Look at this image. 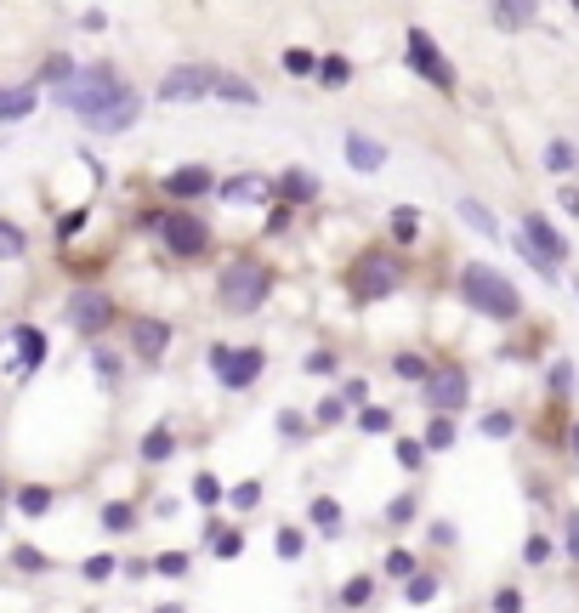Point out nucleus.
Returning <instances> with one entry per match:
<instances>
[{"label": "nucleus", "mask_w": 579, "mask_h": 613, "mask_svg": "<svg viewBox=\"0 0 579 613\" xmlns=\"http://www.w3.org/2000/svg\"><path fill=\"white\" fill-rule=\"evenodd\" d=\"M63 103L80 114V120L91 125V131H125V125H137L142 114V97L125 80H114V69H86V74H74L69 86H63Z\"/></svg>", "instance_id": "obj_1"}, {"label": "nucleus", "mask_w": 579, "mask_h": 613, "mask_svg": "<svg viewBox=\"0 0 579 613\" xmlns=\"http://www.w3.org/2000/svg\"><path fill=\"white\" fill-rule=\"evenodd\" d=\"M460 296H466V307L483 318H500V324H511V318L523 313V296L511 290L506 273H494L489 262H466L460 267Z\"/></svg>", "instance_id": "obj_2"}, {"label": "nucleus", "mask_w": 579, "mask_h": 613, "mask_svg": "<svg viewBox=\"0 0 579 613\" xmlns=\"http://www.w3.org/2000/svg\"><path fill=\"white\" fill-rule=\"evenodd\" d=\"M267 290H273V273H267L262 262H250V256H239V262L222 267V279H216V301H222V313H256L267 301Z\"/></svg>", "instance_id": "obj_3"}, {"label": "nucleus", "mask_w": 579, "mask_h": 613, "mask_svg": "<svg viewBox=\"0 0 579 613\" xmlns=\"http://www.w3.org/2000/svg\"><path fill=\"white\" fill-rule=\"evenodd\" d=\"M398 284H404V262H398L392 250H364L358 267H352V296L358 301H381V296H392Z\"/></svg>", "instance_id": "obj_4"}, {"label": "nucleus", "mask_w": 579, "mask_h": 613, "mask_svg": "<svg viewBox=\"0 0 579 613\" xmlns=\"http://www.w3.org/2000/svg\"><path fill=\"white\" fill-rule=\"evenodd\" d=\"M159 233H165V250H171L176 262H193V256L211 250V228H205L199 216H188V211H171L165 222H159Z\"/></svg>", "instance_id": "obj_5"}, {"label": "nucleus", "mask_w": 579, "mask_h": 613, "mask_svg": "<svg viewBox=\"0 0 579 613\" xmlns=\"http://www.w3.org/2000/svg\"><path fill=\"white\" fill-rule=\"evenodd\" d=\"M211 369H216V381H222V386L245 392V386L267 369V352L262 347H216L211 352Z\"/></svg>", "instance_id": "obj_6"}, {"label": "nucleus", "mask_w": 579, "mask_h": 613, "mask_svg": "<svg viewBox=\"0 0 579 613\" xmlns=\"http://www.w3.org/2000/svg\"><path fill=\"white\" fill-rule=\"evenodd\" d=\"M523 250H528V262L540 267V273H557V262H568V245H562V233L551 228L540 211L523 216Z\"/></svg>", "instance_id": "obj_7"}, {"label": "nucleus", "mask_w": 579, "mask_h": 613, "mask_svg": "<svg viewBox=\"0 0 579 613\" xmlns=\"http://www.w3.org/2000/svg\"><path fill=\"white\" fill-rule=\"evenodd\" d=\"M404 52H409V69L421 74L426 86H438V91H449V86H455V69H449V63L438 57V46H432V35H426V29H409Z\"/></svg>", "instance_id": "obj_8"}, {"label": "nucleus", "mask_w": 579, "mask_h": 613, "mask_svg": "<svg viewBox=\"0 0 579 613\" xmlns=\"http://www.w3.org/2000/svg\"><path fill=\"white\" fill-rule=\"evenodd\" d=\"M216 74H222V69H193V63H182V69L165 74L159 97H165V103H193V97H216Z\"/></svg>", "instance_id": "obj_9"}, {"label": "nucleus", "mask_w": 579, "mask_h": 613, "mask_svg": "<svg viewBox=\"0 0 579 613\" xmlns=\"http://www.w3.org/2000/svg\"><path fill=\"white\" fill-rule=\"evenodd\" d=\"M108 318H114V301H108L103 290H74V296H69V324L80 335L108 330Z\"/></svg>", "instance_id": "obj_10"}, {"label": "nucleus", "mask_w": 579, "mask_h": 613, "mask_svg": "<svg viewBox=\"0 0 579 613\" xmlns=\"http://www.w3.org/2000/svg\"><path fill=\"white\" fill-rule=\"evenodd\" d=\"M466 392H472V381H466V369L460 364H443V369L426 375V403H432V409H460Z\"/></svg>", "instance_id": "obj_11"}, {"label": "nucleus", "mask_w": 579, "mask_h": 613, "mask_svg": "<svg viewBox=\"0 0 579 613\" xmlns=\"http://www.w3.org/2000/svg\"><path fill=\"white\" fill-rule=\"evenodd\" d=\"M165 347H171V324H165V318H137V324H131V352H137V358L154 364Z\"/></svg>", "instance_id": "obj_12"}, {"label": "nucleus", "mask_w": 579, "mask_h": 613, "mask_svg": "<svg viewBox=\"0 0 579 613\" xmlns=\"http://www.w3.org/2000/svg\"><path fill=\"white\" fill-rule=\"evenodd\" d=\"M489 12H494V23H500L506 35H523L528 23L540 18V0H489Z\"/></svg>", "instance_id": "obj_13"}, {"label": "nucleus", "mask_w": 579, "mask_h": 613, "mask_svg": "<svg viewBox=\"0 0 579 613\" xmlns=\"http://www.w3.org/2000/svg\"><path fill=\"white\" fill-rule=\"evenodd\" d=\"M165 188H171L176 199H199V193H211L216 182H211V171H205V165H182V171L165 176Z\"/></svg>", "instance_id": "obj_14"}, {"label": "nucleus", "mask_w": 579, "mask_h": 613, "mask_svg": "<svg viewBox=\"0 0 579 613\" xmlns=\"http://www.w3.org/2000/svg\"><path fill=\"white\" fill-rule=\"evenodd\" d=\"M347 159H352V171H364V176H375L386 165V148L375 137H358V131H352L347 137Z\"/></svg>", "instance_id": "obj_15"}, {"label": "nucleus", "mask_w": 579, "mask_h": 613, "mask_svg": "<svg viewBox=\"0 0 579 613\" xmlns=\"http://www.w3.org/2000/svg\"><path fill=\"white\" fill-rule=\"evenodd\" d=\"M267 176H233V182H222V199H233V205H245V199H262L267 205Z\"/></svg>", "instance_id": "obj_16"}, {"label": "nucleus", "mask_w": 579, "mask_h": 613, "mask_svg": "<svg viewBox=\"0 0 579 613\" xmlns=\"http://www.w3.org/2000/svg\"><path fill=\"white\" fill-rule=\"evenodd\" d=\"M35 108V91H0V125L6 120H23Z\"/></svg>", "instance_id": "obj_17"}, {"label": "nucleus", "mask_w": 579, "mask_h": 613, "mask_svg": "<svg viewBox=\"0 0 579 613\" xmlns=\"http://www.w3.org/2000/svg\"><path fill=\"white\" fill-rule=\"evenodd\" d=\"M284 188V199H318V176H307V171H290L279 182Z\"/></svg>", "instance_id": "obj_18"}, {"label": "nucleus", "mask_w": 579, "mask_h": 613, "mask_svg": "<svg viewBox=\"0 0 579 613\" xmlns=\"http://www.w3.org/2000/svg\"><path fill=\"white\" fill-rule=\"evenodd\" d=\"M18 347H23V369H35L40 358H46V335L23 324V330H18Z\"/></svg>", "instance_id": "obj_19"}, {"label": "nucleus", "mask_w": 579, "mask_h": 613, "mask_svg": "<svg viewBox=\"0 0 579 613\" xmlns=\"http://www.w3.org/2000/svg\"><path fill=\"white\" fill-rule=\"evenodd\" d=\"M216 97H233V103H256V86H245L239 74H216Z\"/></svg>", "instance_id": "obj_20"}, {"label": "nucleus", "mask_w": 579, "mask_h": 613, "mask_svg": "<svg viewBox=\"0 0 579 613\" xmlns=\"http://www.w3.org/2000/svg\"><path fill=\"white\" fill-rule=\"evenodd\" d=\"M415 233H421V216L409 211V205H398V211H392V239H398V245H409Z\"/></svg>", "instance_id": "obj_21"}, {"label": "nucleus", "mask_w": 579, "mask_h": 613, "mask_svg": "<svg viewBox=\"0 0 579 613\" xmlns=\"http://www.w3.org/2000/svg\"><path fill=\"white\" fill-rule=\"evenodd\" d=\"M23 256V228L18 222H0V262H18Z\"/></svg>", "instance_id": "obj_22"}, {"label": "nucleus", "mask_w": 579, "mask_h": 613, "mask_svg": "<svg viewBox=\"0 0 579 613\" xmlns=\"http://www.w3.org/2000/svg\"><path fill=\"white\" fill-rule=\"evenodd\" d=\"M392 369H398V381H426L432 369H426V358H415V352H398L392 358Z\"/></svg>", "instance_id": "obj_23"}, {"label": "nucleus", "mask_w": 579, "mask_h": 613, "mask_svg": "<svg viewBox=\"0 0 579 613\" xmlns=\"http://www.w3.org/2000/svg\"><path fill=\"white\" fill-rule=\"evenodd\" d=\"M318 74H324V86H330V91H341V86H347V74H352V63H347V57H324Z\"/></svg>", "instance_id": "obj_24"}, {"label": "nucleus", "mask_w": 579, "mask_h": 613, "mask_svg": "<svg viewBox=\"0 0 579 613\" xmlns=\"http://www.w3.org/2000/svg\"><path fill=\"white\" fill-rule=\"evenodd\" d=\"M426 449H438V455H443V449H455V421H443V415H438V421L426 426Z\"/></svg>", "instance_id": "obj_25"}, {"label": "nucleus", "mask_w": 579, "mask_h": 613, "mask_svg": "<svg viewBox=\"0 0 579 613\" xmlns=\"http://www.w3.org/2000/svg\"><path fill=\"white\" fill-rule=\"evenodd\" d=\"M211 551H216V557H239V551H245V540H239L233 528H211Z\"/></svg>", "instance_id": "obj_26"}, {"label": "nucleus", "mask_w": 579, "mask_h": 613, "mask_svg": "<svg viewBox=\"0 0 579 613\" xmlns=\"http://www.w3.org/2000/svg\"><path fill=\"white\" fill-rule=\"evenodd\" d=\"M460 216H466V222H472L477 233H500V228H494V216L483 211V205H477V199H460Z\"/></svg>", "instance_id": "obj_27"}, {"label": "nucleus", "mask_w": 579, "mask_h": 613, "mask_svg": "<svg viewBox=\"0 0 579 613\" xmlns=\"http://www.w3.org/2000/svg\"><path fill=\"white\" fill-rule=\"evenodd\" d=\"M193 500H199V506H216V500H222V483H216L211 472H199L193 477Z\"/></svg>", "instance_id": "obj_28"}, {"label": "nucleus", "mask_w": 579, "mask_h": 613, "mask_svg": "<svg viewBox=\"0 0 579 613\" xmlns=\"http://www.w3.org/2000/svg\"><path fill=\"white\" fill-rule=\"evenodd\" d=\"M165 455H171V432L159 426V432H148V438H142V460H165Z\"/></svg>", "instance_id": "obj_29"}, {"label": "nucleus", "mask_w": 579, "mask_h": 613, "mask_svg": "<svg viewBox=\"0 0 579 613\" xmlns=\"http://www.w3.org/2000/svg\"><path fill=\"white\" fill-rule=\"evenodd\" d=\"M545 165H551V171H574V148H568V142H551V148H545Z\"/></svg>", "instance_id": "obj_30"}, {"label": "nucleus", "mask_w": 579, "mask_h": 613, "mask_svg": "<svg viewBox=\"0 0 579 613\" xmlns=\"http://www.w3.org/2000/svg\"><path fill=\"white\" fill-rule=\"evenodd\" d=\"M313 523L335 534V528H341V506H335V500H313Z\"/></svg>", "instance_id": "obj_31"}, {"label": "nucleus", "mask_w": 579, "mask_h": 613, "mask_svg": "<svg viewBox=\"0 0 579 613\" xmlns=\"http://www.w3.org/2000/svg\"><path fill=\"white\" fill-rule=\"evenodd\" d=\"M438 596V574H415L409 579V602H432Z\"/></svg>", "instance_id": "obj_32"}, {"label": "nucleus", "mask_w": 579, "mask_h": 613, "mask_svg": "<svg viewBox=\"0 0 579 613\" xmlns=\"http://www.w3.org/2000/svg\"><path fill=\"white\" fill-rule=\"evenodd\" d=\"M369 596H375V585H369V579L358 574V579H352V585H347V591H341V602H347V608H364Z\"/></svg>", "instance_id": "obj_33"}, {"label": "nucleus", "mask_w": 579, "mask_h": 613, "mask_svg": "<svg viewBox=\"0 0 579 613\" xmlns=\"http://www.w3.org/2000/svg\"><path fill=\"white\" fill-rule=\"evenodd\" d=\"M386 574L409 579V574H415V557H409V551H386Z\"/></svg>", "instance_id": "obj_34"}, {"label": "nucleus", "mask_w": 579, "mask_h": 613, "mask_svg": "<svg viewBox=\"0 0 579 613\" xmlns=\"http://www.w3.org/2000/svg\"><path fill=\"white\" fill-rule=\"evenodd\" d=\"M301 528H279V557H301Z\"/></svg>", "instance_id": "obj_35"}, {"label": "nucleus", "mask_w": 579, "mask_h": 613, "mask_svg": "<svg viewBox=\"0 0 579 613\" xmlns=\"http://www.w3.org/2000/svg\"><path fill=\"white\" fill-rule=\"evenodd\" d=\"M483 432H489V438H506V432H511V415H506V409L483 415Z\"/></svg>", "instance_id": "obj_36"}, {"label": "nucleus", "mask_w": 579, "mask_h": 613, "mask_svg": "<svg viewBox=\"0 0 579 613\" xmlns=\"http://www.w3.org/2000/svg\"><path fill=\"white\" fill-rule=\"evenodd\" d=\"M256 500H262V483H239V489H233V506L239 511H250Z\"/></svg>", "instance_id": "obj_37"}, {"label": "nucleus", "mask_w": 579, "mask_h": 613, "mask_svg": "<svg viewBox=\"0 0 579 613\" xmlns=\"http://www.w3.org/2000/svg\"><path fill=\"white\" fill-rule=\"evenodd\" d=\"M103 523L108 528H131V506H125V500H114V506L103 511Z\"/></svg>", "instance_id": "obj_38"}, {"label": "nucleus", "mask_w": 579, "mask_h": 613, "mask_svg": "<svg viewBox=\"0 0 579 613\" xmlns=\"http://www.w3.org/2000/svg\"><path fill=\"white\" fill-rule=\"evenodd\" d=\"M386 517H392V523H409V517H415V494H404V500H392V506H386Z\"/></svg>", "instance_id": "obj_39"}, {"label": "nucleus", "mask_w": 579, "mask_h": 613, "mask_svg": "<svg viewBox=\"0 0 579 613\" xmlns=\"http://www.w3.org/2000/svg\"><path fill=\"white\" fill-rule=\"evenodd\" d=\"M154 568H159V574H188V557H182V551H165Z\"/></svg>", "instance_id": "obj_40"}, {"label": "nucleus", "mask_w": 579, "mask_h": 613, "mask_svg": "<svg viewBox=\"0 0 579 613\" xmlns=\"http://www.w3.org/2000/svg\"><path fill=\"white\" fill-rule=\"evenodd\" d=\"M568 386H574V369L557 364V369H551V392H557V398H568Z\"/></svg>", "instance_id": "obj_41"}, {"label": "nucleus", "mask_w": 579, "mask_h": 613, "mask_svg": "<svg viewBox=\"0 0 579 613\" xmlns=\"http://www.w3.org/2000/svg\"><path fill=\"white\" fill-rule=\"evenodd\" d=\"M46 506H52V494H46V489H29V494H23V511H29V517H40Z\"/></svg>", "instance_id": "obj_42"}, {"label": "nucleus", "mask_w": 579, "mask_h": 613, "mask_svg": "<svg viewBox=\"0 0 579 613\" xmlns=\"http://www.w3.org/2000/svg\"><path fill=\"white\" fill-rule=\"evenodd\" d=\"M284 69L290 74H313V52H284Z\"/></svg>", "instance_id": "obj_43"}, {"label": "nucleus", "mask_w": 579, "mask_h": 613, "mask_svg": "<svg viewBox=\"0 0 579 613\" xmlns=\"http://www.w3.org/2000/svg\"><path fill=\"white\" fill-rule=\"evenodd\" d=\"M545 557H551V540H528L523 545V562H534V568H540Z\"/></svg>", "instance_id": "obj_44"}, {"label": "nucleus", "mask_w": 579, "mask_h": 613, "mask_svg": "<svg viewBox=\"0 0 579 613\" xmlns=\"http://www.w3.org/2000/svg\"><path fill=\"white\" fill-rule=\"evenodd\" d=\"M392 426V415L386 409H364V432H386Z\"/></svg>", "instance_id": "obj_45"}, {"label": "nucleus", "mask_w": 579, "mask_h": 613, "mask_svg": "<svg viewBox=\"0 0 579 613\" xmlns=\"http://www.w3.org/2000/svg\"><path fill=\"white\" fill-rule=\"evenodd\" d=\"M108 574H114V557H91L86 562V579H108Z\"/></svg>", "instance_id": "obj_46"}, {"label": "nucleus", "mask_w": 579, "mask_h": 613, "mask_svg": "<svg viewBox=\"0 0 579 613\" xmlns=\"http://www.w3.org/2000/svg\"><path fill=\"white\" fill-rule=\"evenodd\" d=\"M398 460H404V466H409V472H415V466H421V443H398Z\"/></svg>", "instance_id": "obj_47"}, {"label": "nucleus", "mask_w": 579, "mask_h": 613, "mask_svg": "<svg viewBox=\"0 0 579 613\" xmlns=\"http://www.w3.org/2000/svg\"><path fill=\"white\" fill-rule=\"evenodd\" d=\"M69 74H74L69 57H52V63H46V80H69Z\"/></svg>", "instance_id": "obj_48"}, {"label": "nucleus", "mask_w": 579, "mask_h": 613, "mask_svg": "<svg viewBox=\"0 0 579 613\" xmlns=\"http://www.w3.org/2000/svg\"><path fill=\"white\" fill-rule=\"evenodd\" d=\"M307 369H313V375H330V369H335V352H313V358H307Z\"/></svg>", "instance_id": "obj_49"}, {"label": "nucleus", "mask_w": 579, "mask_h": 613, "mask_svg": "<svg viewBox=\"0 0 579 613\" xmlns=\"http://www.w3.org/2000/svg\"><path fill=\"white\" fill-rule=\"evenodd\" d=\"M494 608H500V613H517L523 602H517V591H500V596H494Z\"/></svg>", "instance_id": "obj_50"}, {"label": "nucleus", "mask_w": 579, "mask_h": 613, "mask_svg": "<svg viewBox=\"0 0 579 613\" xmlns=\"http://www.w3.org/2000/svg\"><path fill=\"white\" fill-rule=\"evenodd\" d=\"M279 432L284 438H301V415H279Z\"/></svg>", "instance_id": "obj_51"}, {"label": "nucleus", "mask_w": 579, "mask_h": 613, "mask_svg": "<svg viewBox=\"0 0 579 613\" xmlns=\"http://www.w3.org/2000/svg\"><path fill=\"white\" fill-rule=\"evenodd\" d=\"M568 551H574V557H579V511H574V517H568Z\"/></svg>", "instance_id": "obj_52"}, {"label": "nucleus", "mask_w": 579, "mask_h": 613, "mask_svg": "<svg viewBox=\"0 0 579 613\" xmlns=\"http://www.w3.org/2000/svg\"><path fill=\"white\" fill-rule=\"evenodd\" d=\"M574 455H579V426H574Z\"/></svg>", "instance_id": "obj_53"}, {"label": "nucleus", "mask_w": 579, "mask_h": 613, "mask_svg": "<svg viewBox=\"0 0 579 613\" xmlns=\"http://www.w3.org/2000/svg\"><path fill=\"white\" fill-rule=\"evenodd\" d=\"M159 613H182V608H159Z\"/></svg>", "instance_id": "obj_54"}, {"label": "nucleus", "mask_w": 579, "mask_h": 613, "mask_svg": "<svg viewBox=\"0 0 579 613\" xmlns=\"http://www.w3.org/2000/svg\"><path fill=\"white\" fill-rule=\"evenodd\" d=\"M574 12H579V0H574Z\"/></svg>", "instance_id": "obj_55"}, {"label": "nucleus", "mask_w": 579, "mask_h": 613, "mask_svg": "<svg viewBox=\"0 0 579 613\" xmlns=\"http://www.w3.org/2000/svg\"><path fill=\"white\" fill-rule=\"evenodd\" d=\"M574 290H579V284H574Z\"/></svg>", "instance_id": "obj_56"}]
</instances>
